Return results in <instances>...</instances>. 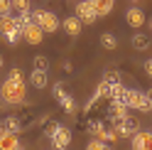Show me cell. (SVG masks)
I'll return each mask as SVG.
<instances>
[{
	"label": "cell",
	"mask_w": 152,
	"mask_h": 150,
	"mask_svg": "<svg viewBox=\"0 0 152 150\" xmlns=\"http://www.w3.org/2000/svg\"><path fill=\"white\" fill-rule=\"evenodd\" d=\"M61 27H64V32L69 35V37H79V35H81V27H83V22H81L76 15H71V17H66V20L61 22Z\"/></svg>",
	"instance_id": "obj_14"
},
{
	"label": "cell",
	"mask_w": 152,
	"mask_h": 150,
	"mask_svg": "<svg viewBox=\"0 0 152 150\" xmlns=\"http://www.w3.org/2000/svg\"><path fill=\"white\" fill-rule=\"evenodd\" d=\"M103 81L110 84V86H118V84H120V74L118 71H106V74H103Z\"/></svg>",
	"instance_id": "obj_24"
},
{
	"label": "cell",
	"mask_w": 152,
	"mask_h": 150,
	"mask_svg": "<svg viewBox=\"0 0 152 150\" xmlns=\"http://www.w3.org/2000/svg\"><path fill=\"white\" fill-rule=\"evenodd\" d=\"M147 99H150V101H152V86H150V91H147Z\"/></svg>",
	"instance_id": "obj_29"
},
{
	"label": "cell",
	"mask_w": 152,
	"mask_h": 150,
	"mask_svg": "<svg viewBox=\"0 0 152 150\" xmlns=\"http://www.w3.org/2000/svg\"><path fill=\"white\" fill-rule=\"evenodd\" d=\"M86 150H110V145L103 143V140H96V138H93V140L86 143Z\"/></svg>",
	"instance_id": "obj_23"
},
{
	"label": "cell",
	"mask_w": 152,
	"mask_h": 150,
	"mask_svg": "<svg viewBox=\"0 0 152 150\" xmlns=\"http://www.w3.org/2000/svg\"><path fill=\"white\" fill-rule=\"evenodd\" d=\"M145 74L152 79V59H147V62H145Z\"/></svg>",
	"instance_id": "obj_28"
},
{
	"label": "cell",
	"mask_w": 152,
	"mask_h": 150,
	"mask_svg": "<svg viewBox=\"0 0 152 150\" xmlns=\"http://www.w3.org/2000/svg\"><path fill=\"white\" fill-rule=\"evenodd\" d=\"M47 138L52 143V150H66L71 143V130L61 123H54V126L47 128Z\"/></svg>",
	"instance_id": "obj_2"
},
{
	"label": "cell",
	"mask_w": 152,
	"mask_h": 150,
	"mask_svg": "<svg viewBox=\"0 0 152 150\" xmlns=\"http://www.w3.org/2000/svg\"><path fill=\"white\" fill-rule=\"evenodd\" d=\"M3 126L10 130V133H20V130L25 128V121H22L20 116H7V118L3 121Z\"/></svg>",
	"instance_id": "obj_19"
},
{
	"label": "cell",
	"mask_w": 152,
	"mask_h": 150,
	"mask_svg": "<svg viewBox=\"0 0 152 150\" xmlns=\"http://www.w3.org/2000/svg\"><path fill=\"white\" fill-rule=\"evenodd\" d=\"M66 3H71V0H66Z\"/></svg>",
	"instance_id": "obj_33"
},
{
	"label": "cell",
	"mask_w": 152,
	"mask_h": 150,
	"mask_svg": "<svg viewBox=\"0 0 152 150\" xmlns=\"http://www.w3.org/2000/svg\"><path fill=\"white\" fill-rule=\"evenodd\" d=\"M125 96H128V89L123 86V84H118V86H113V91H110V101H118V104H125Z\"/></svg>",
	"instance_id": "obj_20"
},
{
	"label": "cell",
	"mask_w": 152,
	"mask_h": 150,
	"mask_svg": "<svg viewBox=\"0 0 152 150\" xmlns=\"http://www.w3.org/2000/svg\"><path fill=\"white\" fill-rule=\"evenodd\" d=\"M30 84L39 91V89H44L47 84H49V76H47V71H39V69H32V74H30Z\"/></svg>",
	"instance_id": "obj_16"
},
{
	"label": "cell",
	"mask_w": 152,
	"mask_h": 150,
	"mask_svg": "<svg viewBox=\"0 0 152 150\" xmlns=\"http://www.w3.org/2000/svg\"><path fill=\"white\" fill-rule=\"evenodd\" d=\"M101 47H106V49H115L118 47V37L113 32H103L101 35Z\"/></svg>",
	"instance_id": "obj_21"
},
{
	"label": "cell",
	"mask_w": 152,
	"mask_h": 150,
	"mask_svg": "<svg viewBox=\"0 0 152 150\" xmlns=\"http://www.w3.org/2000/svg\"><path fill=\"white\" fill-rule=\"evenodd\" d=\"M125 106L140 111V113H150V111H152V101L147 99V93H142V91H137V89H128Z\"/></svg>",
	"instance_id": "obj_4"
},
{
	"label": "cell",
	"mask_w": 152,
	"mask_h": 150,
	"mask_svg": "<svg viewBox=\"0 0 152 150\" xmlns=\"http://www.w3.org/2000/svg\"><path fill=\"white\" fill-rule=\"evenodd\" d=\"M47 67H49V59H47L44 54H37V57H34V69L47 71Z\"/></svg>",
	"instance_id": "obj_25"
},
{
	"label": "cell",
	"mask_w": 152,
	"mask_h": 150,
	"mask_svg": "<svg viewBox=\"0 0 152 150\" xmlns=\"http://www.w3.org/2000/svg\"><path fill=\"white\" fill-rule=\"evenodd\" d=\"M130 3H137V0H130Z\"/></svg>",
	"instance_id": "obj_31"
},
{
	"label": "cell",
	"mask_w": 152,
	"mask_h": 150,
	"mask_svg": "<svg viewBox=\"0 0 152 150\" xmlns=\"http://www.w3.org/2000/svg\"><path fill=\"white\" fill-rule=\"evenodd\" d=\"M91 5L96 7L98 17H103V15H108L113 7H115V0H91Z\"/></svg>",
	"instance_id": "obj_18"
},
{
	"label": "cell",
	"mask_w": 152,
	"mask_h": 150,
	"mask_svg": "<svg viewBox=\"0 0 152 150\" xmlns=\"http://www.w3.org/2000/svg\"><path fill=\"white\" fill-rule=\"evenodd\" d=\"M125 22L130 27H142V25H145V12H142V7H128Z\"/></svg>",
	"instance_id": "obj_15"
},
{
	"label": "cell",
	"mask_w": 152,
	"mask_h": 150,
	"mask_svg": "<svg viewBox=\"0 0 152 150\" xmlns=\"http://www.w3.org/2000/svg\"><path fill=\"white\" fill-rule=\"evenodd\" d=\"M88 130H91V135L96 138V140H103V143H113V140L118 138L113 123H106V121H91Z\"/></svg>",
	"instance_id": "obj_5"
},
{
	"label": "cell",
	"mask_w": 152,
	"mask_h": 150,
	"mask_svg": "<svg viewBox=\"0 0 152 150\" xmlns=\"http://www.w3.org/2000/svg\"><path fill=\"white\" fill-rule=\"evenodd\" d=\"M10 32H22V27L17 25V15H5L0 17V35H10Z\"/></svg>",
	"instance_id": "obj_11"
},
{
	"label": "cell",
	"mask_w": 152,
	"mask_h": 150,
	"mask_svg": "<svg viewBox=\"0 0 152 150\" xmlns=\"http://www.w3.org/2000/svg\"><path fill=\"white\" fill-rule=\"evenodd\" d=\"M32 22L39 25L44 35H52V32H56L61 27L59 17H56L54 12H49V10H32Z\"/></svg>",
	"instance_id": "obj_3"
},
{
	"label": "cell",
	"mask_w": 152,
	"mask_h": 150,
	"mask_svg": "<svg viewBox=\"0 0 152 150\" xmlns=\"http://www.w3.org/2000/svg\"><path fill=\"white\" fill-rule=\"evenodd\" d=\"M0 99H3L7 106H20V104H25V99H27V86H25V81L5 79L3 84H0Z\"/></svg>",
	"instance_id": "obj_1"
},
{
	"label": "cell",
	"mask_w": 152,
	"mask_h": 150,
	"mask_svg": "<svg viewBox=\"0 0 152 150\" xmlns=\"http://www.w3.org/2000/svg\"><path fill=\"white\" fill-rule=\"evenodd\" d=\"M150 27H152V20H150Z\"/></svg>",
	"instance_id": "obj_32"
},
{
	"label": "cell",
	"mask_w": 152,
	"mask_h": 150,
	"mask_svg": "<svg viewBox=\"0 0 152 150\" xmlns=\"http://www.w3.org/2000/svg\"><path fill=\"white\" fill-rule=\"evenodd\" d=\"M76 17L83 22V25H91L98 20V12L96 7L91 5V0H81V3H76Z\"/></svg>",
	"instance_id": "obj_8"
},
{
	"label": "cell",
	"mask_w": 152,
	"mask_h": 150,
	"mask_svg": "<svg viewBox=\"0 0 152 150\" xmlns=\"http://www.w3.org/2000/svg\"><path fill=\"white\" fill-rule=\"evenodd\" d=\"M0 150H25V145L20 143L17 133H10V130H5V133L0 135Z\"/></svg>",
	"instance_id": "obj_10"
},
{
	"label": "cell",
	"mask_w": 152,
	"mask_h": 150,
	"mask_svg": "<svg viewBox=\"0 0 152 150\" xmlns=\"http://www.w3.org/2000/svg\"><path fill=\"white\" fill-rule=\"evenodd\" d=\"M32 0H12V10H17V15L20 12H30L32 7H30Z\"/></svg>",
	"instance_id": "obj_22"
},
{
	"label": "cell",
	"mask_w": 152,
	"mask_h": 150,
	"mask_svg": "<svg viewBox=\"0 0 152 150\" xmlns=\"http://www.w3.org/2000/svg\"><path fill=\"white\" fill-rule=\"evenodd\" d=\"M54 99L59 101V106H61L64 113H69V116L76 113V101H74V96L64 91V84H59V81L54 84Z\"/></svg>",
	"instance_id": "obj_7"
},
{
	"label": "cell",
	"mask_w": 152,
	"mask_h": 150,
	"mask_svg": "<svg viewBox=\"0 0 152 150\" xmlns=\"http://www.w3.org/2000/svg\"><path fill=\"white\" fill-rule=\"evenodd\" d=\"M12 15V0H0V17Z\"/></svg>",
	"instance_id": "obj_26"
},
{
	"label": "cell",
	"mask_w": 152,
	"mask_h": 150,
	"mask_svg": "<svg viewBox=\"0 0 152 150\" xmlns=\"http://www.w3.org/2000/svg\"><path fill=\"white\" fill-rule=\"evenodd\" d=\"M0 67H3V57H0Z\"/></svg>",
	"instance_id": "obj_30"
},
{
	"label": "cell",
	"mask_w": 152,
	"mask_h": 150,
	"mask_svg": "<svg viewBox=\"0 0 152 150\" xmlns=\"http://www.w3.org/2000/svg\"><path fill=\"white\" fill-rule=\"evenodd\" d=\"M113 128H115V135L118 138H135L140 133V121L128 116V118H123L120 123H113Z\"/></svg>",
	"instance_id": "obj_6"
},
{
	"label": "cell",
	"mask_w": 152,
	"mask_h": 150,
	"mask_svg": "<svg viewBox=\"0 0 152 150\" xmlns=\"http://www.w3.org/2000/svg\"><path fill=\"white\" fill-rule=\"evenodd\" d=\"M130 116V108L125 104H118V101H110L108 104V118H110V123H120L123 118H128Z\"/></svg>",
	"instance_id": "obj_9"
},
{
	"label": "cell",
	"mask_w": 152,
	"mask_h": 150,
	"mask_svg": "<svg viewBox=\"0 0 152 150\" xmlns=\"http://www.w3.org/2000/svg\"><path fill=\"white\" fill-rule=\"evenodd\" d=\"M130 42H132V47H135L137 52H145V49H150V35H145V32H135Z\"/></svg>",
	"instance_id": "obj_17"
},
{
	"label": "cell",
	"mask_w": 152,
	"mask_h": 150,
	"mask_svg": "<svg viewBox=\"0 0 152 150\" xmlns=\"http://www.w3.org/2000/svg\"><path fill=\"white\" fill-rule=\"evenodd\" d=\"M22 40H27L30 44H39V42L44 40L42 27H39V25H27L25 30H22Z\"/></svg>",
	"instance_id": "obj_13"
},
{
	"label": "cell",
	"mask_w": 152,
	"mask_h": 150,
	"mask_svg": "<svg viewBox=\"0 0 152 150\" xmlns=\"http://www.w3.org/2000/svg\"><path fill=\"white\" fill-rule=\"evenodd\" d=\"M7 79H12V81H25V74L20 71V69H10V74H7Z\"/></svg>",
	"instance_id": "obj_27"
},
{
	"label": "cell",
	"mask_w": 152,
	"mask_h": 150,
	"mask_svg": "<svg viewBox=\"0 0 152 150\" xmlns=\"http://www.w3.org/2000/svg\"><path fill=\"white\" fill-rule=\"evenodd\" d=\"M132 150H152V130H140L132 138Z\"/></svg>",
	"instance_id": "obj_12"
}]
</instances>
